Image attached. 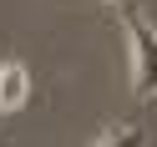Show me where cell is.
Masks as SVG:
<instances>
[{
	"label": "cell",
	"instance_id": "obj_1",
	"mask_svg": "<svg viewBox=\"0 0 157 147\" xmlns=\"http://www.w3.org/2000/svg\"><path fill=\"white\" fill-rule=\"evenodd\" d=\"M127 46H132V91L157 102V31L147 15H137V5H122Z\"/></svg>",
	"mask_w": 157,
	"mask_h": 147
},
{
	"label": "cell",
	"instance_id": "obj_2",
	"mask_svg": "<svg viewBox=\"0 0 157 147\" xmlns=\"http://www.w3.org/2000/svg\"><path fill=\"white\" fill-rule=\"evenodd\" d=\"M25 96H31V76H25V66H21V61H0V117L21 112Z\"/></svg>",
	"mask_w": 157,
	"mask_h": 147
},
{
	"label": "cell",
	"instance_id": "obj_3",
	"mask_svg": "<svg viewBox=\"0 0 157 147\" xmlns=\"http://www.w3.org/2000/svg\"><path fill=\"white\" fill-rule=\"evenodd\" d=\"M91 147H147V132L137 122H117V127H106Z\"/></svg>",
	"mask_w": 157,
	"mask_h": 147
},
{
	"label": "cell",
	"instance_id": "obj_4",
	"mask_svg": "<svg viewBox=\"0 0 157 147\" xmlns=\"http://www.w3.org/2000/svg\"><path fill=\"white\" fill-rule=\"evenodd\" d=\"M117 5H127V0H117Z\"/></svg>",
	"mask_w": 157,
	"mask_h": 147
}]
</instances>
